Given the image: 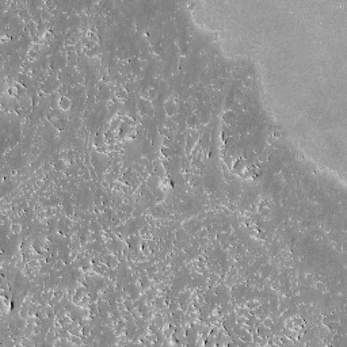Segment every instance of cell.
Masks as SVG:
<instances>
[{
    "mask_svg": "<svg viewBox=\"0 0 347 347\" xmlns=\"http://www.w3.org/2000/svg\"><path fill=\"white\" fill-rule=\"evenodd\" d=\"M164 111H166V114L168 115V117H174V115L176 114L178 106H176V103L174 102V99H168L166 103H164Z\"/></svg>",
    "mask_w": 347,
    "mask_h": 347,
    "instance_id": "cell-1",
    "label": "cell"
},
{
    "mask_svg": "<svg viewBox=\"0 0 347 347\" xmlns=\"http://www.w3.org/2000/svg\"><path fill=\"white\" fill-rule=\"evenodd\" d=\"M222 119H224V122H225V124L232 125V124H235V121L237 119V114L235 113L233 110H228V111H225V113H224Z\"/></svg>",
    "mask_w": 347,
    "mask_h": 347,
    "instance_id": "cell-2",
    "label": "cell"
},
{
    "mask_svg": "<svg viewBox=\"0 0 347 347\" xmlns=\"http://www.w3.org/2000/svg\"><path fill=\"white\" fill-rule=\"evenodd\" d=\"M72 106V100H71L68 96H60L58 98V107L64 111H68Z\"/></svg>",
    "mask_w": 347,
    "mask_h": 347,
    "instance_id": "cell-3",
    "label": "cell"
},
{
    "mask_svg": "<svg viewBox=\"0 0 347 347\" xmlns=\"http://www.w3.org/2000/svg\"><path fill=\"white\" fill-rule=\"evenodd\" d=\"M65 163H66V162H65L64 159H58L57 162L53 164V170L57 171V172H64L65 168H66V164H65Z\"/></svg>",
    "mask_w": 347,
    "mask_h": 347,
    "instance_id": "cell-4",
    "label": "cell"
},
{
    "mask_svg": "<svg viewBox=\"0 0 347 347\" xmlns=\"http://www.w3.org/2000/svg\"><path fill=\"white\" fill-rule=\"evenodd\" d=\"M197 124H198V117H197V115H190V117L186 119V125H187V128L191 129V130L195 129Z\"/></svg>",
    "mask_w": 347,
    "mask_h": 347,
    "instance_id": "cell-5",
    "label": "cell"
},
{
    "mask_svg": "<svg viewBox=\"0 0 347 347\" xmlns=\"http://www.w3.org/2000/svg\"><path fill=\"white\" fill-rule=\"evenodd\" d=\"M190 296H191V293H190V292H183V293L179 294V297H178V303H179V305L182 307L183 304H187Z\"/></svg>",
    "mask_w": 347,
    "mask_h": 347,
    "instance_id": "cell-6",
    "label": "cell"
},
{
    "mask_svg": "<svg viewBox=\"0 0 347 347\" xmlns=\"http://www.w3.org/2000/svg\"><path fill=\"white\" fill-rule=\"evenodd\" d=\"M259 307H260V301H258V300L247 301V304H245V308H247L248 311H255V309H258Z\"/></svg>",
    "mask_w": 347,
    "mask_h": 347,
    "instance_id": "cell-7",
    "label": "cell"
},
{
    "mask_svg": "<svg viewBox=\"0 0 347 347\" xmlns=\"http://www.w3.org/2000/svg\"><path fill=\"white\" fill-rule=\"evenodd\" d=\"M115 94H117L118 98H119V99H122V100H126V99H128V96H129L128 89L124 88V87H121L119 89H117V92H115Z\"/></svg>",
    "mask_w": 347,
    "mask_h": 347,
    "instance_id": "cell-8",
    "label": "cell"
},
{
    "mask_svg": "<svg viewBox=\"0 0 347 347\" xmlns=\"http://www.w3.org/2000/svg\"><path fill=\"white\" fill-rule=\"evenodd\" d=\"M22 224H19V222H12L11 224V233H14V235H21L22 233Z\"/></svg>",
    "mask_w": 347,
    "mask_h": 347,
    "instance_id": "cell-9",
    "label": "cell"
},
{
    "mask_svg": "<svg viewBox=\"0 0 347 347\" xmlns=\"http://www.w3.org/2000/svg\"><path fill=\"white\" fill-rule=\"evenodd\" d=\"M41 18H42L43 22H50L52 18H53V15H52V12L49 10H42L41 11Z\"/></svg>",
    "mask_w": 347,
    "mask_h": 347,
    "instance_id": "cell-10",
    "label": "cell"
},
{
    "mask_svg": "<svg viewBox=\"0 0 347 347\" xmlns=\"http://www.w3.org/2000/svg\"><path fill=\"white\" fill-rule=\"evenodd\" d=\"M65 267V262L64 260H61V259H58V260H56L54 262V264H53V268H54V271H61L62 268Z\"/></svg>",
    "mask_w": 347,
    "mask_h": 347,
    "instance_id": "cell-11",
    "label": "cell"
},
{
    "mask_svg": "<svg viewBox=\"0 0 347 347\" xmlns=\"http://www.w3.org/2000/svg\"><path fill=\"white\" fill-rule=\"evenodd\" d=\"M262 324H263L264 327H267V328H273V326H274V320L271 319V317H266V319L262 320Z\"/></svg>",
    "mask_w": 347,
    "mask_h": 347,
    "instance_id": "cell-12",
    "label": "cell"
},
{
    "mask_svg": "<svg viewBox=\"0 0 347 347\" xmlns=\"http://www.w3.org/2000/svg\"><path fill=\"white\" fill-rule=\"evenodd\" d=\"M69 339H71V342H72V343H75V345H79V346L83 345V340L80 339V336H76V335H71Z\"/></svg>",
    "mask_w": 347,
    "mask_h": 347,
    "instance_id": "cell-13",
    "label": "cell"
},
{
    "mask_svg": "<svg viewBox=\"0 0 347 347\" xmlns=\"http://www.w3.org/2000/svg\"><path fill=\"white\" fill-rule=\"evenodd\" d=\"M50 122H52V125L54 126V129L60 130V129L62 128V125L60 124V119H58V118H52V119H50Z\"/></svg>",
    "mask_w": 347,
    "mask_h": 347,
    "instance_id": "cell-14",
    "label": "cell"
},
{
    "mask_svg": "<svg viewBox=\"0 0 347 347\" xmlns=\"http://www.w3.org/2000/svg\"><path fill=\"white\" fill-rule=\"evenodd\" d=\"M58 92H60V96H65V94H66V85H65V84H61V85H60Z\"/></svg>",
    "mask_w": 347,
    "mask_h": 347,
    "instance_id": "cell-15",
    "label": "cell"
},
{
    "mask_svg": "<svg viewBox=\"0 0 347 347\" xmlns=\"http://www.w3.org/2000/svg\"><path fill=\"white\" fill-rule=\"evenodd\" d=\"M162 155L170 156V147H164V145H162Z\"/></svg>",
    "mask_w": 347,
    "mask_h": 347,
    "instance_id": "cell-16",
    "label": "cell"
},
{
    "mask_svg": "<svg viewBox=\"0 0 347 347\" xmlns=\"http://www.w3.org/2000/svg\"><path fill=\"white\" fill-rule=\"evenodd\" d=\"M316 289L322 290V292H326V285H324L323 282H317V283H316Z\"/></svg>",
    "mask_w": 347,
    "mask_h": 347,
    "instance_id": "cell-17",
    "label": "cell"
},
{
    "mask_svg": "<svg viewBox=\"0 0 347 347\" xmlns=\"http://www.w3.org/2000/svg\"><path fill=\"white\" fill-rule=\"evenodd\" d=\"M91 231H92V232H96V231H99V224L92 222V224H91Z\"/></svg>",
    "mask_w": 347,
    "mask_h": 347,
    "instance_id": "cell-18",
    "label": "cell"
}]
</instances>
